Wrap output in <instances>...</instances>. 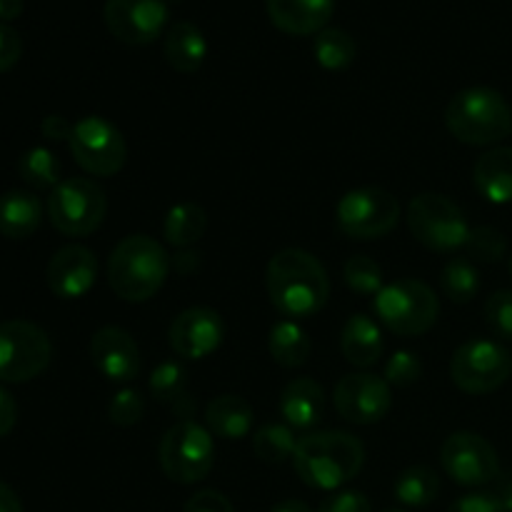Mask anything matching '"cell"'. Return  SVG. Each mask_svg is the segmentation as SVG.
Returning <instances> with one entry per match:
<instances>
[{"mask_svg":"<svg viewBox=\"0 0 512 512\" xmlns=\"http://www.w3.org/2000/svg\"><path fill=\"white\" fill-rule=\"evenodd\" d=\"M183 512H235V508L218 490H198L195 495H190Z\"/></svg>","mask_w":512,"mask_h":512,"instance_id":"40","label":"cell"},{"mask_svg":"<svg viewBox=\"0 0 512 512\" xmlns=\"http://www.w3.org/2000/svg\"><path fill=\"white\" fill-rule=\"evenodd\" d=\"M485 323L498 338L512 340V290H498L485 300Z\"/></svg>","mask_w":512,"mask_h":512,"instance_id":"38","label":"cell"},{"mask_svg":"<svg viewBox=\"0 0 512 512\" xmlns=\"http://www.w3.org/2000/svg\"><path fill=\"white\" fill-rule=\"evenodd\" d=\"M23 55V40L10 25L0 23V73H8Z\"/></svg>","mask_w":512,"mask_h":512,"instance_id":"41","label":"cell"},{"mask_svg":"<svg viewBox=\"0 0 512 512\" xmlns=\"http://www.w3.org/2000/svg\"><path fill=\"white\" fill-rule=\"evenodd\" d=\"M420 375H423V363H420L418 355L413 350H398V353L390 355V360L385 363V375L388 385H398V388H408V385L418 383Z\"/></svg>","mask_w":512,"mask_h":512,"instance_id":"37","label":"cell"},{"mask_svg":"<svg viewBox=\"0 0 512 512\" xmlns=\"http://www.w3.org/2000/svg\"><path fill=\"white\" fill-rule=\"evenodd\" d=\"M408 228L420 245L435 253L465 248L470 225L463 210L438 193H420L408 205Z\"/></svg>","mask_w":512,"mask_h":512,"instance_id":"8","label":"cell"},{"mask_svg":"<svg viewBox=\"0 0 512 512\" xmlns=\"http://www.w3.org/2000/svg\"><path fill=\"white\" fill-rule=\"evenodd\" d=\"M198 258H200V255H195L193 250H183V253L175 258V268H178L180 273H193V270L198 268V263H200Z\"/></svg>","mask_w":512,"mask_h":512,"instance_id":"47","label":"cell"},{"mask_svg":"<svg viewBox=\"0 0 512 512\" xmlns=\"http://www.w3.org/2000/svg\"><path fill=\"white\" fill-rule=\"evenodd\" d=\"M448 512H505V510L495 495L470 493L455 500V503L448 508Z\"/></svg>","mask_w":512,"mask_h":512,"instance_id":"42","label":"cell"},{"mask_svg":"<svg viewBox=\"0 0 512 512\" xmlns=\"http://www.w3.org/2000/svg\"><path fill=\"white\" fill-rule=\"evenodd\" d=\"M170 258L150 235H128L108 258V283L125 303H145L165 285Z\"/></svg>","mask_w":512,"mask_h":512,"instance_id":"3","label":"cell"},{"mask_svg":"<svg viewBox=\"0 0 512 512\" xmlns=\"http://www.w3.org/2000/svg\"><path fill=\"white\" fill-rule=\"evenodd\" d=\"M208 228V213L198 203H178L165 213L163 238L178 250H190Z\"/></svg>","mask_w":512,"mask_h":512,"instance_id":"26","label":"cell"},{"mask_svg":"<svg viewBox=\"0 0 512 512\" xmlns=\"http://www.w3.org/2000/svg\"><path fill=\"white\" fill-rule=\"evenodd\" d=\"M268 350L275 363L283 368H300L308 363L313 343H310L308 333L300 328L298 320H280L270 328Z\"/></svg>","mask_w":512,"mask_h":512,"instance_id":"27","label":"cell"},{"mask_svg":"<svg viewBox=\"0 0 512 512\" xmlns=\"http://www.w3.org/2000/svg\"><path fill=\"white\" fill-rule=\"evenodd\" d=\"M105 25L125 45H150L168 25L165 0H105Z\"/></svg>","mask_w":512,"mask_h":512,"instance_id":"15","label":"cell"},{"mask_svg":"<svg viewBox=\"0 0 512 512\" xmlns=\"http://www.w3.org/2000/svg\"><path fill=\"white\" fill-rule=\"evenodd\" d=\"M473 183L488 203H512V148L498 145L480 155L473 168Z\"/></svg>","mask_w":512,"mask_h":512,"instance_id":"21","label":"cell"},{"mask_svg":"<svg viewBox=\"0 0 512 512\" xmlns=\"http://www.w3.org/2000/svg\"><path fill=\"white\" fill-rule=\"evenodd\" d=\"M90 358L95 370L110 383H130L140 373V350L128 330L105 325L90 340Z\"/></svg>","mask_w":512,"mask_h":512,"instance_id":"18","label":"cell"},{"mask_svg":"<svg viewBox=\"0 0 512 512\" xmlns=\"http://www.w3.org/2000/svg\"><path fill=\"white\" fill-rule=\"evenodd\" d=\"M25 3L23 0H0V20H15L20 13H23Z\"/></svg>","mask_w":512,"mask_h":512,"instance_id":"46","label":"cell"},{"mask_svg":"<svg viewBox=\"0 0 512 512\" xmlns=\"http://www.w3.org/2000/svg\"><path fill=\"white\" fill-rule=\"evenodd\" d=\"M440 463L448 478L465 488L493 483L500 475V460L493 445L478 433L460 430L453 433L440 448Z\"/></svg>","mask_w":512,"mask_h":512,"instance_id":"13","label":"cell"},{"mask_svg":"<svg viewBox=\"0 0 512 512\" xmlns=\"http://www.w3.org/2000/svg\"><path fill=\"white\" fill-rule=\"evenodd\" d=\"M105 213H108V198L95 180L68 178L50 190L48 218L58 233L70 238L95 233L103 225Z\"/></svg>","mask_w":512,"mask_h":512,"instance_id":"7","label":"cell"},{"mask_svg":"<svg viewBox=\"0 0 512 512\" xmlns=\"http://www.w3.org/2000/svg\"><path fill=\"white\" fill-rule=\"evenodd\" d=\"M335 410L353 425L380 423L393 408V390L388 380L373 373H350L335 385Z\"/></svg>","mask_w":512,"mask_h":512,"instance_id":"14","label":"cell"},{"mask_svg":"<svg viewBox=\"0 0 512 512\" xmlns=\"http://www.w3.org/2000/svg\"><path fill=\"white\" fill-rule=\"evenodd\" d=\"M270 512H313V508H310L308 503H303V500L290 498V500H283V503L275 505Z\"/></svg>","mask_w":512,"mask_h":512,"instance_id":"48","label":"cell"},{"mask_svg":"<svg viewBox=\"0 0 512 512\" xmlns=\"http://www.w3.org/2000/svg\"><path fill=\"white\" fill-rule=\"evenodd\" d=\"M165 3H180V0H165Z\"/></svg>","mask_w":512,"mask_h":512,"instance_id":"51","label":"cell"},{"mask_svg":"<svg viewBox=\"0 0 512 512\" xmlns=\"http://www.w3.org/2000/svg\"><path fill=\"white\" fill-rule=\"evenodd\" d=\"M45 280L53 295L63 300H80L98 280V258L85 245H65L50 258Z\"/></svg>","mask_w":512,"mask_h":512,"instance_id":"17","label":"cell"},{"mask_svg":"<svg viewBox=\"0 0 512 512\" xmlns=\"http://www.w3.org/2000/svg\"><path fill=\"white\" fill-rule=\"evenodd\" d=\"M0 512H23V503L15 495L13 488H8L5 483H0Z\"/></svg>","mask_w":512,"mask_h":512,"instance_id":"45","label":"cell"},{"mask_svg":"<svg viewBox=\"0 0 512 512\" xmlns=\"http://www.w3.org/2000/svg\"><path fill=\"white\" fill-rule=\"evenodd\" d=\"M343 280L353 293L370 298L383 290V268L368 255H353L343 265Z\"/></svg>","mask_w":512,"mask_h":512,"instance_id":"34","label":"cell"},{"mask_svg":"<svg viewBox=\"0 0 512 512\" xmlns=\"http://www.w3.org/2000/svg\"><path fill=\"white\" fill-rule=\"evenodd\" d=\"M450 135L465 145H498L512 133V110L508 100L493 88L475 85L455 95L445 108Z\"/></svg>","mask_w":512,"mask_h":512,"instance_id":"4","label":"cell"},{"mask_svg":"<svg viewBox=\"0 0 512 512\" xmlns=\"http://www.w3.org/2000/svg\"><path fill=\"white\" fill-rule=\"evenodd\" d=\"M335 0H268V15L288 35H318L328 28Z\"/></svg>","mask_w":512,"mask_h":512,"instance_id":"19","label":"cell"},{"mask_svg":"<svg viewBox=\"0 0 512 512\" xmlns=\"http://www.w3.org/2000/svg\"><path fill=\"white\" fill-rule=\"evenodd\" d=\"M270 303L288 320H308L328 305L330 278L315 255L300 248H285L270 258L265 270Z\"/></svg>","mask_w":512,"mask_h":512,"instance_id":"1","label":"cell"},{"mask_svg":"<svg viewBox=\"0 0 512 512\" xmlns=\"http://www.w3.org/2000/svg\"><path fill=\"white\" fill-rule=\"evenodd\" d=\"M68 145L75 163L95 178H110L120 173L128 160L123 133L100 115H85L78 123H73Z\"/></svg>","mask_w":512,"mask_h":512,"instance_id":"11","label":"cell"},{"mask_svg":"<svg viewBox=\"0 0 512 512\" xmlns=\"http://www.w3.org/2000/svg\"><path fill=\"white\" fill-rule=\"evenodd\" d=\"M375 315L395 335H423L438 323L440 300L435 290L423 280L403 278L383 285L375 295Z\"/></svg>","mask_w":512,"mask_h":512,"instance_id":"5","label":"cell"},{"mask_svg":"<svg viewBox=\"0 0 512 512\" xmlns=\"http://www.w3.org/2000/svg\"><path fill=\"white\" fill-rule=\"evenodd\" d=\"M18 173L35 190H53L60 185V160L48 148H30L20 155Z\"/></svg>","mask_w":512,"mask_h":512,"instance_id":"32","label":"cell"},{"mask_svg":"<svg viewBox=\"0 0 512 512\" xmlns=\"http://www.w3.org/2000/svg\"><path fill=\"white\" fill-rule=\"evenodd\" d=\"M205 425L213 438L243 440L253 433L255 413L240 395H218L205 408Z\"/></svg>","mask_w":512,"mask_h":512,"instance_id":"22","label":"cell"},{"mask_svg":"<svg viewBox=\"0 0 512 512\" xmlns=\"http://www.w3.org/2000/svg\"><path fill=\"white\" fill-rule=\"evenodd\" d=\"M163 53L170 68L178 73H198L208 58V40L195 23L178 20L165 35Z\"/></svg>","mask_w":512,"mask_h":512,"instance_id":"23","label":"cell"},{"mask_svg":"<svg viewBox=\"0 0 512 512\" xmlns=\"http://www.w3.org/2000/svg\"><path fill=\"white\" fill-rule=\"evenodd\" d=\"M512 375V355L495 340H468L450 360V378L463 393L488 395Z\"/></svg>","mask_w":512,"mask_h":512,"instance_id":"12","label":"cell"},{"mask_svg":"<svg viewBox=\"0 0 512 512\" xmlns=\"http://www.w3.org/2000/svg\"><path fill=\"white\" fill-rule=\"evenodd\" d=\"M253 450L263 463L278 465L293 460L298 450L295 430L285 423H265L253 433Z\"/></svg>","mask_w":512,"mask_h":512,"instance_id":"30","label":"cell"},{"mask_svg":"<svg viewBox=\"0 0 512 512\" xmlns=\"http://www.w3.org/2000/svg\"><path fill=\"white\" fill-rule=\"evenodd\" d=\"M440 288H443L445 298L453 303L465 305L478 295L480 290V273L468 258H453L443 265L440 273Z\"/></svg>","mask_w":512,"mask_h":512,"instance_id":"33","label":"cell"},{"mask_svg":"<svg viewBox=\"0 0 512 512\" xmlns=\"http://www.w3.org/2000/svg\"><path fill=\"white\" fill-rule=\"evenodd\" d=\"M400 220V203L383 188H355L340 198L335 225L350 240H378L393 233Z\"/></svg>","mask_w":512,"mask_h":512,"instance_id":"9","label":"cell"},{"mask_svg":"<svg viewBox=\"0 0 512 512\" xmlns=\"http://www.w3.org/2000/svg\"><path fill=\"white\" fill-rule=\"evenodd\" d=\"M280 418L293 430H313L323 420L325 393L313 378H295L278 398Z\"/></svg>","mask_w":512,"mask_h":512,"instance_id":"20","label":"cell"},{"mask_svg":"<svg viewBox=\"0 0 512 512\" xmlns=\"http://www.w3.org/2000/svg\"><path fill=\"white\" fill-rule=\"evenodd\" d=\"M340 350L355 368H373L383 355V333L380 325L368 315H350L340 333Z\"/></svg>","mask_w":512,"mask_h":512,"instance_id":"24","label":"cell"},{"mask_svg":"<svg viewBox=\"0 0 512 512\" xmlns=\"http://www.w3.org/2000/svg\"><path fill=\"white\" fill-rule=\"evenodd\" d=\"M318 512H373V505L358 490H338L323 500Z\"/></svg>","mask_w":512,"mask_h":512,"instance_id":"39","label":"cell"},{"mask_svg":"<svg viewBox=\"0 0 512 512\" xmlns=\"http://www.w3.org/2000/svg\"><path fill=\"white\" fill-rule=\"evenodd\" d=\"M15 420H18V408H15L13 395L0 388V438H5L15 428Z\"/></svg>","mask_w":512,"mask_h":512,"instance_id":"44","label":"cell"},{"mask_svg":"<svg viewBox=\"0 0 512 512\" xmlns=\"http://www.w3.org/2000/svg\"><path fill=\"white\" fill-rule=\"evenodd\" d=\"M158 460L168 480L178 485H195L215 465V440L208 428L195 420H180L163 435Z\"/></svg>","mask_w":512,"mask_h":512,"instance_id":"6","label":"cell"},{"mask_svg":"<svg viewBox=\"0 0 512 512\" xmlns=\"http://www.w3.org/2000/svg\"><path fill=\"white\" fill-rule=\"evenodd\" d=\"M365 448L345 430H318L298 440L293 468L308 488L338 490L363 470Z\"/></svg>","mask_w":512,"mask_h":512,"instance_id":"2","label":"cell"},{"mask_svg":"<svg viewBox=\"0 0 512 512\" xmlns=\"http://www.w3.org/2000/svg\"><path fill=\"white\" fill-rule=\"evenodd\" d=\"M148 388L158 403L168 405V408L178 410V413H188L190 405H193L188 395V373L175 360H165V363H160L150 373Z\"/></svg>","mask_w":512,"mask_h":512,"instance_id":"28","label":"cell"},{"mask_svg":"<svg viewBox=\"0 0 512 512\" xmlns=\"http://www.w3.org/2000/svg\"><path fill=\"white\" fill-rule=\"evenodd\" d=\"M388 512H403V510H388Z\"/></svg>","mask_w":512,"mask_h":512,"instance_id":"52","label":"cell"},{"mask_svg":"<svg viewBox=\"0 0 512 512\" xmlns=\"http://www.w3.org/2000/svg\"><path fill=\"white\" fill-rule=\"evenodd\" d=\"M495 498L500 500V505H503L505 512H512V480L503 483V488L498 490V495H495Z\"/></svg>","mask_w":512,"mask_h":512,"instance_id":"49","label":"cell"},{"mask_svg":"<svg viewBox=\"0 0 512 512\" xmlns=\"http://www.w3.org/2000/svg\"><path fill=\"white\" fill-rule=\"evenodd\" d=\"M53 358L48 333L30 320L0 323V380L28 383L38 378Z\"/></svg>","mask_w":512,"mask_h":512,"instance_id":"10","label":"cell"},{"mask_svg":"<svg viewBox=\"0 0 512 512\" xmlns=\"http://www.w3.org/2000/svg\"><path fill=\"white\" fill-rule=\"evenodd\" d=\"M508 268H510V278H512V255H510V263H508Z\"/></svg>","mask_w":512,"mask_h":512,"instance_id":"50","label":"cell"},{"mask_svg":"<svg viewBox=\"0 0 512 512\" xmlns=\"http://www.w3.org/2000/svg\"><path fill=\"white\" fill-rule=\"evenodd\" d=\"M225 325L220 313L205 305L183 310L170 323L168 343L173 353L183 360H205L223 345Z\"/></svg>","mask_w":512,"mask_h":512,"instance_id":"16","label":"cell"},{"mask_svg":"<svg viewBox=\"0 0 512 512\" xmlns=\"http://www.w3.org/2000/svg\"><path fill=\"white\" fill-rule=\"evenodd\" d=\"M465 253L475 263H498L508 253V238L493 225H478V228H470Z\"/></svg>","mask_w":512,"mask_h":512,"instance_id":"35","label":"cell"},{"mask_svg":"<svg viewBox=\"0 0 512 512\" xmlns=\"http://www.w3.org/2000/svg\"><path fill=\"white\" fill-rule=\"evenodd\" d=\"M43 223V203L28 190H10L0 195V235L25 240Z\"/></svg>","mask_w":512,"mask_h":512,"instance_id":"25","label":"cell"},{"mask_svg":"<svg viewBox=\"0 0 512 512\" xmlns=\"http://www.w3.org/2000/svg\"><path fill=\"white\" fill-rule=\"evenodd\" d=\"M315 60L323 65L325 70H345L353 65L355 55H358V45H355L353 35L343 28H323L315 35L313 45Z\"/></svg>","mask_w":512,"mask_h":512,"instance_id":"31","label":"cell"},{"mask_svg":"<svg viewBox=\"0 0 512 512\" xmlns=\"http://www.w3.org/2000/svg\"><path fill=\"white\" fill-rule=\"evenodd\" d=\"M440 495V478L428 465H413L395 480V498L408 508H428Z\"/></svg>","mask_w":512,"mask_h":512,"instance_id":"29","label":"cell"},{"mask_svg":"<svg viewBox=\"0 0 512 512\" xmlns=\"http://www.w3.org/2000/svg\"><path fill=\"white\" fill-rule=\"evenodd\" d=\"M143 413L145 400L135 388H123L110 398L108 418L118 428H133V425H138L143 420Z\"/></svg>","mask_w":512,"mask_h":512,"instance_id":"36","label":"cell"},{"mask_svg":"<svg viewBox=\"0 0 512 512\" xmlns=\"http://www.w3.org/2000/svg\"><path fill=\"white\" fill-rule=\"evenodd\" d=\"M40 133L43 138L53 140V143H60V140H70V133H73V123L63 118V115L53 113V115H45L43 123H40Z\"/></svg>","mask_w":512,"mask_h":512,"instance_id":"43","label":"cell"}]
</instances>
